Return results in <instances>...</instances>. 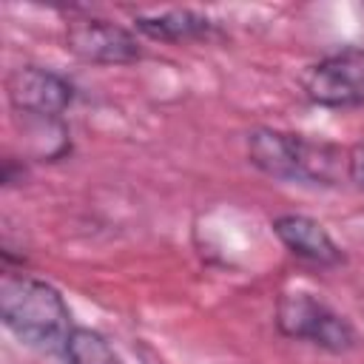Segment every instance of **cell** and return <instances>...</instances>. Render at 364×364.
Wrapping results in <instances>:
<instances>
[{"mask_svg": "<svg viewBox=\"0 0 364 364\" xmlns=\"http://www.w3.org/2000/svg\"><path fill=\"white\" fill-rule=\"evenodd\" d=\"M0 318L26 344L40 353L65 350L71 338V310L60 290L31 276H3Z\"/></svg>", "mask_w": 364, "mask_h": 364, "instance_id": "6da1fadb", "label": "cell"}, {"mask_svg": "<svg viewBox=\"0 0 364 364\" xmlns=\"http://www.w3.org/2000/svg\"><path fill=\"white\" fill-rule=\"evenodd\" d=\"M247 159L267 176L299 185H336L347 171V151L301 134L259 128L247 136Z\"/></svg>", "mask_w": 364, "mask_h": 364, "instance_id": "7a4b0ae2", "label": "cell"}, {"mask_svg": "<svg viewBox=\"0 0 364 364\" xmlns=\"http://www.w3.org/2000/svg\"><path fill=\"white\" fill-rule=\"evenodd\" d=\"M276 321L284 336L330 353H347L355 344V330L350 327V321L310 293L282 296L276 307Z\"/></svg>", "mask_w": 364, "mask_h": 364, "instance_id": "3957f363", "label": "cell"}, {"mask_svg": "<svg viewBox=\"0 0 364 364\" xmlns=\"http://www.w3.org/2000/svg\"><path fill=\"white\" fill-rule=\"evenodd\" d=\"M304 94L324 108L364 105V51H341L316 63L304 77Z\"/></svg>", "mask_w": 364, "mask_h": 364, "instance_id": "277c9868", "label": "cell"}, {"mask_svg": "<svg viewBox=\"0 0 364 364\" xmlns=\"http://www.w3.org/2000/svg\"><path fill=\"white\" fill-rule=\"evenodd\" d=\"M6 94L14 111L34 119H57L74 100V88L65 77L40 68L20 65L6 77Z\"/></svg>", "mask_w": 364, "mask_h": 364, "instance_id": "5b68a950", "label": "cell"}, {"mask_svg": "<svg viewBox=\"0 0 364 364\" xmlns=\"http://www.w3.org/2000/svg\"><path fill=\"white\" fill-rule=\"evenodd\" d=\"M65 48L85 63H102V65L134 63L142 54L136 37L128 28L97 17L74 20L65 28Z\"/></svg>", "mask_w": 364, "mask_h": 364, "instance_id": "8992f818", "label": "cell"}, {"mask_svg": "<svg viewBox=\"0 0 364 364\" xmlns=\"http://www.w3.org/2000/svg\"><path fill=\"white\" fill-rule=\"evenodd\" d=\"M273 233L279 242L299 259H307L313 264H338L344 259L341 247L333 242V236L310 216L301 213H284L273 222Z\"/></svg>", "mask_w": 364, "mask_h": 364, "instance_id": "52a82bcc", "label": "cell"}, {"mask_svg": "<svg viewBox=\"0 0 364 364\" xmlns=\"http://www.w3.org/2000/svg\"><path fill=\"white\" fill-rule=\"evenodd\" d=\"M134 23L142 34H148L154 40H168V43L205 37L210 31V20L196 11H188V9H171V11L151 14V17H136Z\"/></svg>", "mask_w": 364, "mask_h": 364, "instance_id": "ba28073f", "label": "cell"}, {"mask_svg": "<svg viewBox=\"0 0 364 364\" xmlns=\"http://www.w3.org/2000/svg\"><path fill=\"white\" fill-rule=\"evenodd\" d=\"M63 353L68 364H122L114 347L108 344V338L88 327H74Z\"/></svg>", "mask_w": 364, "mask_h": 364, "instance_id": "9c48e42d", "label": "cell"}, {"mask_svg": "<svg viewBox=\"0 0 364 364\" xmlns=\"http://www.w3.org/2000/svg\"><path fill=\"white\" fill-rule=\"evenodd\" d=\"M347 176L364 191V142L347 151Z\"/></svg>", "mask_w": 364, "mask_h": 364, "instance_id": "30bf717a", "label": "cell"}]
</instances>
